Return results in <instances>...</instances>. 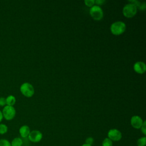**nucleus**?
<instances>
[{"label":"nucleus","mask_w":146,"mask_h":146,"mask_svg":"<svg viewBox=\"0 0 146 146\" xmlns=\"http://www.w3.org/2000/svg\"><path fill=\"white\" fill-rule=\"evenodd\" d=\"M90 14L91 17L96 21L101 20L104 16L102 9L97 5H94L90 9Z\"/></svg>","instance_id":"5"},{"label":"nucleus","mask_w":146,"mask_h":146,"mask_svg":"<svg viewBox=\"0 0 146 146\" xmlns=\"http://www.w3.org/2000/svg\"><path fill=\"white\" fill-rule=\"evenodd\" d=\"M104 3H106V1L104 0H96L95 1V3L96 4L97 6H100V5H103Z\"/></svg>","instance_id":"21"},{"label":"nucleus","mask_w":146,"mask_h":146,"mask_svg":"<svg viewBox=\"0 0 146 146\" xmlns=\"http://www.w3.org/2000/svg\"><path fill=\"white\" fill-rule=\"evenodd\" d=\"M3 118L6 120H13L16 115V110L13 106H6L2 111Z\"/></svg>","instance_id":"4"},{"label":"nucleus","mask_w":146,"mask_h":146,"mask_svg":"<svg viewBox=\"0 0 146 146\" xmlns=\"http://www.w3.org/2000/svg\"><path fill=\"white\" fill-rule=\"evenodd\" d=\"M43 137L42 132L38 130H33L30 131L28 139L29 140L33 143H38L39 142Z\"/></svg>","instance_id":"7"},{"label":"nucleus","mask_w":146,"mask_h":146,"mask_svg":"<svg viewBox=\"0 0 146 146\" xmlns=\"http://www.w3.org/2000/svg\"><path fill=\"white\" fill-rule=\"evenodd\" d=\"M140 129H141V131L143 133V135H146V121L145 120L144 121L143 125H141V127Z\"/></svg>","instance_id":"19"},{"label":"nucleus","mask_w":146,"mask_h":146,"mask_svg":"<svg viewBox=\"0 0 146 146\" xmlns=\"http://www.w3.org/2000/svg\"><path fill=\"white\" fill-rule=\"evenodd\" d=\"M30 127L27 125H23L21 126L19 129V133L21 136L23 138L27 137L30 132Z\"/></svg>","instance_id":"10"},{"label":"nucleus","mask_w":146,"mask_h":146,"mask_svg":"<svg viewBox=\"0 0 146 146\" xmlns=\"http://www.w3.org/2000/svg\"><path fill=\"white\" fill-rule=\"evenodd\" d=\"M107 137L112 141H118L121 139L122 133L119 129L113 128L108 131L107 133Z\"/></svg>","instance_id":"6"},{"label":"nucleus","mask_w":146,"mask_h":146,"mask_svg":"<svg viewBox=\"0 0 146 146\" xmlns=\"http://www.w3.org/2000/svg\"><path fill=\"white\" fill-rule=\"evenodd\" d=\"M8 127L5 124L0 123V135H4L7 133Z\"/></svg>","instance_id":"14"},{"label":"nucleus","mask_w":146,"mask_h":146,"mask_svg":"<svg viewBox=\"0 0 146 146\" xmlns=\"http://www.w3.org/2000/svg\"><path fill=\"white\" fill-rule=\"evenodd\" d=\"M84 3L87 6L90 7H92L95 4L94 0H85Z\"/></svg>","instance_id":"17"},{"label":"nucleus","mask_w":146,"mask_h":146,"mask_svg":"<svg viewBox=\"0 0 146 146\" xmlns=\"http://www.w3.org/2000/svg\"><path fill=\"white\" fill-rule=\"evenodd\" d=\"M126 29V25L122 21H116L112 23L110 27V30L112 34L119 35L124 33Z\"/></svg>","instance_id":"1"},{"label":"nucleus","mask_w":146,"mask_h":146,"mask_svg":"<svg viewBox=\"0 0 146 146\" xmlns=\"http://www.w3.org/2000/svg\"><path fill=\"white\" fill-rule=\"evenodd\" d=\"M144 121L141 117L137 115L133 116L131 118L130 123L131 126L135 129H140L143 125Z\"/></svg>","instance_id":"8"},{"label":"nucleus","mask_w":146,"mask_h":146,"mask_svg":"<svg viewBox=\"0 0 146 146\" xmlns=\"http://www.w3.org/2000/svg\"><path fill=\"white\" fill-rule=\"evenodd\" d=\"M137 146H145L146 145V137H141L137 140Z\"/></svg>","instance_id":"13"},{"label":"nucleus","mask_w":146,"mask_h":146,"mask_svg":"<svg viewBox=\"0 0 146 146\" xmlns=\"http://www.w3.org/2000/svg\"><path fill=\"white\" fill-rule=\"evenodd\" d=\"M10 143L11 146H22L23 140L21 137H17L14 138Z\"/></svg>","instance_id":"12"},{"label":"nucleus","mask_w":146,"mask_h":146,"mask_svg":"<svg viewBox=\"0 0 146 146\" xmlns=\"http://www.w3.org/2000/svg\"><path fill=\"white\" fill-rule=\"evenodd\" d=\"M137 11V7L131 3L126 4L123 8V14L125 17L128 18L133 17L136 14Z\"/></svg>","instance_id":"2"},{"label":"nucleus","mask_w":146,"mask_h":146,"mask_svg":"<svg viewBox=\"0 0 146 146\" xmlns=\"http://www.w3.org/2000/svg\"><path fill=\"white\" fill-rule=\"evenodd\" d=\"M22 94L27 98H31L34 94V88L33 85L28 82H25L20 87Z\"/></svg>","instance_id":"3"},{"label":"nucleus","mask_w":146,"mask_h":146,"mask_svg":"<svg viewBox=\"0 0 146 146\" xmlns=\"http://www.w3.org/2000/svg\"><path fill=\"white\" fill-rule=\"evenodd\" d=\"M81 146H92V145H89V144H86V143H84V144H83V145H82Z\"/></svg>","instance_id":"23"},{"label":"nucleus","mask_w":146,"mask_h":146,"mask_svg":"<svg viewBox=\"0 0 146 146\" xmlns=\"http://www.w3.org/2000/svg\"><path fill=\"white\" fill-rule=\"evenodd\" d=\"M3 119V116L2 112V111L0 110V123L2 121Z\"/></svg>","instance_id":"22"},{"label":"nucleus","mask_w":146,"mask_h":146,"mask_svg":"<svg viewBox=\"0 0 146 146\" xmlns=\"http://www.w3.org/2000/svg\"><path fill=\"white\" fill-rule=\"evenodd\" d=\"M6 106V98L3 97H0V106L4 107Z\"/></svg>","instance_id":"20"},{"label":"nucleus","mask_w":146,"mask_h":146,"mask_svg":"<svg viewBox=\"0 0 146 146\" xmlns=\"http://www.w3.org/2000/svg\"><path fill=\"white\" fill-rule=\"evenodd\" d=\"M6 105L9 106H13L16 103V98L12 95H9L6 98Z\"/></svg>","instance_id":"11"},{"label":"nucleus","mask_w":146,"mask_h":146,"mask_svg":"<svg viewBox=\"0 0 146 146\" xmlns=\"http://www.w3.org/2000/svg\"><path fill=\"white\" fill-rule=\"evenodd\" d=\"M133 70L136 73L143 74L146 71V65L143 62H137L133 64Z\"/></svg>","instance_id":"9"},{"label":"nucleus","mask_w":146,"mask_h":146,"mask_svg":"<svg viewBox=\"0 0 146 146\" xmlns=\"http://www.w3.org/2000/svg\"><path fill=\"white\" fill-rule=\"evenodd\" d=\"M102 146H113V141L111 140L109 138H105L102 143Z\"/></svg>","instance_id":"15"},{"label":"nucleus","mask_w":146,"mask_h":146,"mask_svg":"<svg viewBox=\"0 0 146 146\" xmlns=\"http://www.w3.org/2000/svg\"><path fill=\"white\" fill-rule=\"evenodd\" d=\"M0 146H11L10 142L6 139H0Z\"/></svg>","instance_id":"16"},{"label":"nucleus","mask_w":146,"mask_h":146,"mask_svg":"<svg viewBox=\"0 0 146 146\" xmlns=\"http://www.w3.org/2000/svg\"><path fill=\"white\" fill-rule=\"evenodd\" d=\"M94 139L93 137H88L87 138H86V139L85 140V143L92 145V144L94 143Z\"/></svg>","instance_id":"18"}]
</instances>
